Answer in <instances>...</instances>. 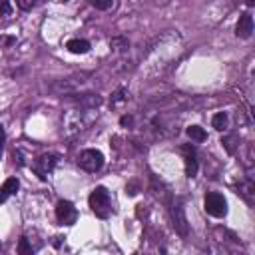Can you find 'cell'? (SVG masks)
<instances>
[{"label":"cell","instance_id":"1","mask_svg":"<svg viewBox=\"0 0 255 255\" xmlns=\"http://www.w3.org/2000/svg\"><path fill=\"white\" fill-rule=\"evenodd\" d=\"M96 120H98V110L74 106L72 110H68L62 116V132H64V136L72 138V136L88 130Z\"/></svg>","mask_w":255,"mask_h":255},{"label":"cell","instance_id":"2","mask_svg":"<svg viewBox=\"0 0 255 255\" xmlns=\"http://www.w3.org/2000/svg\"><path fill=\"white\" fill-rule=\"evenodd\" d=\"M90 207L92 211L96 213V217H100V219H108L112 215V200H110V194H108V189L98 185L92 194H90Z\"/></svg>","mask_w":255,"mask_h":255},{"label":"cell","instance_id":"3","mask_svg":"<svg viewBox=\"0 0 255 255\" xmlns=\"http://www.w3.org/2000/svg\"><path fill=\"white\" fill-rule=\"evenodd\" d=\"M76 162L84 172L96 174V172H100L102 166H104V153L100 150H84V152H80Z\"/></svg>","mask_w":255,"mask_h":255},{"label":"cell","instance_id":"4","mask_svg":"<svg viewBox=\"0 0 255 255\" xmlns=\"http://www.w3.org/2000/svg\"><path fill=\"white\" fill-rule=\"evenodd\" d=\"M86 78H88V74H76V76H70L66 80H58L56 84H52V92H56L60 96H72L80 88L86 86V82H88Z\"/></svg>","mask_w":255,"mask_h":255},{"label":"cell","instance_id":"5","mask_svg":"<svg viewBox=\"0 0 255 255\" xmlns=\"http://www.w3.org/2000/svg\"><path fill=\"white\" fill-rule=\"evenodd\" d=\"M204 205L211 217H226L228 215V202L221 194H217V191H209L204 200Z\"/></svg>","mask_w":255,"mask_h":255},{"label":"cell","instance_id":"6","mask_svg":"<svg viewBox=\"0 0 255 255\" xmlns=\"http://www.w3.org/2000/svg\"><path fill=\"white\" fill-rule=\"evenodd\" d=\"M56 217L62 226H74L76 219H78V211L70 202L60 200L58 205H56Z\"/></svg>","mask_w":255,"mask_h":255},{"label":"cell","instance_id":"7","mask_svg":"<svg viewBox=\"0 0 255 255\" xmlns=\"http://www.w3.org/2000/svg\"><path fill=\"white\" fill-rule=\"evenodd\" d=\"M58 164V155L54 153H42L34 159V172L40 176V179H46V176L56 168Z\"/></svg>","mask_w":255,"mask_h":255},{"label":"cell","instance_id":"8","mask_svg":"<svg viewBox=\"0 0 255 255\" xmlns=\"http://www.w3.org/2000/svg\"><path fill=\"white\" fill-rule=\"evenodd\" d=\"M251 34H253V16L249 12H245L239 16V20L235 24V36L247 40V38H251Z\"/></svg>","mask_w":255,"mask_h":255},{"label":"cell","instance_id":"9","mask_svg":"<svg viewBox=\"0 0 255 255\" xmlns=\"http://www.w3.org/2000/svg\"><path fill=\"white\" fill-rule=\"evenodd\" d=\"M172 219H174L176 231L185 237L187 235V219H185V213H183V205L179 202L174 204V207H172Z\"/></svg>","mask_w":255,"mask_h":255},{"label":"cell","instance_id":"10","mask_svg":"<svg viewBox=\"0 0 255 255\" xmlns=\"http://www.w3.org/2000/svg\"><path fill=\"white\" fill-rule=\"evenodd\" d=\"M181 152L185 153V174H187V178H196V176H198L196 150H194V148H189V146H183Z\"/></svg>","mask_w":255,"mask_h":255},{"label":"cell","instance_id":"11","mask_svg":"<svg viewBox=\"0 0 255 255\" xmlns=\"http://www.w3.org/2000/svg\"><path fill=\"white\" fill-rule=\"evenodd\" d=\"M237 194H239L249 205H253V202H255V183H253L251 178L239 181V185H237Z\"/></svg>","mask_w":255,"mask_h":255},{"label":"cell","instance_id":"12","mask_svg":"<svg viewBox=\"0 0 255 255\" xmlns=\"http://www.w3.org/2000/svg\"><path fill=\"white\" fill-rule=\"evenodd\" d=\"M66 48L72 52V54H86L90 50V42L88 40H82V38H72L66 42Z\"/></svg>","mask_w":255,"mask_h":255},{"label":"cell","instance_id":"13","mask_svg":"<svg viewBox=\"0 0 255 255\" xmlns=\"http://www.w3.org/2000/svg\"><path fill=\"white\" fill-rule=\"evenodd\" d=\"M128 98H130L128 90H126V88H118V90L112 94V98H110V106H112V108H120L122 104L128 102Z\"/></svg>","mask_w":255,"mask_h":255},{"label":"cell","instance_id":"14","mask_svg":"<svg viewBox=\"0 0 255 255\" xmlns=\"http://www.w3.org/2000/svg\"><path fill=\"white\" fill-rule=\"evenodd\" d=\"M211 126L215 128L217 132H223V130H228V126H230V118L226 112H217L213 118H211Z\"/></svg>","mask_w":255,"mask_h":255},{"label":"cell","instance_id":"15","mask_svg":"<svg viewBox=\"0 0 255 255\" xmlns=\"http://www.w3.org/2000/svg\"><path fill=\"white\" fill-rule=\"evenodd\" d=\"M110 48L116 54H126V52H130V42H128L126 38H122V36H118V38L110 40Z\"/></svg>","mask_w":255,"mask_h":255},{"label":"cell","instance_id":"16","mask_svg":"<svg viewBox=\"0 0 255 255\" xmlns=\"http://www.w3.org/2000/svg\"><path fill=\"white\" fill-rule=\"evenodd\" d=\"M221 144H223V148L228 150V153H235L237 152V148L241 146L239 144V136L237 134H230V136H226L221 140Z\"/></svg>","mask_w":255,"mask_h":255},{"label":"cell","instance_id":"17","mask_svg":"<svg viewBox=\"0 0 255 255\" xmlns=\"http://www.w3.org/2000/svg\"><path fill=\"white\" fill-rule=\"evenodd\" d=\"M185 134L194 140V142H205L207 140V134H205V130L204 128H200V126H189L187 130H185Z\"/></svg>","mask_w":255,"mask_h":255},{"label":"cell","instance_id":"18","mask_svg":"<svg viewBox=\"0 0 255 255\" xmlns=\"http://www.w3.org/2000/svg\"><path fill=\"white\" fill-rule=\"evenodd\" d=\"M18 255H32L34 253V247H32V243H30V239L24 235V237H20L18 239Z\"/></svg>","mask_w":255,"mask_h":255},{"label":"cell","instance_id":"19","mask_svg":"<svg viewBox=\"0 0 255 255\" xmlns=\"http://www.w3.org/2000/svg\"><path fill=\"white\" fill-rule=\"evenodd\" d=\"M4 189H6V194L8 196H14L16 191H18V187H20V181L16 179V178H8L6 181H4V185H2Z\"/></svg>","mask_w":255,"mask_h":255},{"label":"cell","instance_id":"20","mask_svg":"<svg viewBox=\"0 0 255 255\" xmlns=\"http://www.w3.org/2000/svg\"><path fill=\"white\" fill-rule=\"evenodd\" d=\"M90 4L96 8V10H112L116 4L112 0H90Z\"/></svg>","mask_w":255,"mask_h":255},{"label":"cell","instance_id":"21","mask_svg":"<svg viewBox=\"0 0 255 255\" xmlns=\"http://www.w3.org/2000/svg\"><path fill=\"white\" fill-rule=\"evenodd\" d=\"M18 8H22V10H30V8H34L36 6V2L34 0H18Z\"/></svg>","mask_w":255,"mask_h":255},{"label":"cell","instance_id":"22","mask_svg":"<svg viewBox=\"0 0 255 255\" xmlns=\"http://www.w3.org/2000/svg\"><path fill=\"white\" fill-rule=\"evenodd\" d=\"M10 12H12V4L10 2L0 4V16H10Z\"/></svg>","mask_w":255,"mask_h":255},{"label":"cell","instance_id":"23","mask_svg":"<svg viewBox=\"0 0 255 255\" xmlns=\"http://www.w3.org/2000/svg\"><path fill=\"white\" fill-rule=\"evenodd\" d=\"M132 124H134V118H132V116H122V118H120V126H122V128H130Z\"/></svg>","mask_w":255,"mask_h":255},{"label":"cell","instance_id":"24","mask_svg":"<svg viewBox=\"0 0 255 255\" xmlns=\"http://www.w3.org/2000/svg\"><path fill=\"white\" fill-rule=\"evenodd\" d=\"M126 194H128V196H136V194H138V183H136V181H132L130 185L126 187Z\"/></svg>","mask_w":255,"mask_h":255},{"label":"cell","instance_id":"25","mask_svg":"<svg viewBox=\"0 0 255 255\" xmlns=\"http://www.w3.org/2000/svg\"><path fill=\"white\" fill-rule=\"evenodd\" d=\"M4 140H6V134H4V128L0 126V155H2V150H4Z\"/></svg>","mask_w":255,"mask_h":255},{"label":"cell","instance_id":"26","mask_svg":"<svg viewBox=\"0 0 255 255\" xmlns=\"http://www.w3.org/2000/svg\"><path fill=\"white\" fill-rule=\"evenodd\" d=\"M8 198H10V196L6 194V189H4V187H0V204H4Z\"/></svg>","mask_w":255,"mask_h":255}]
</instances>
